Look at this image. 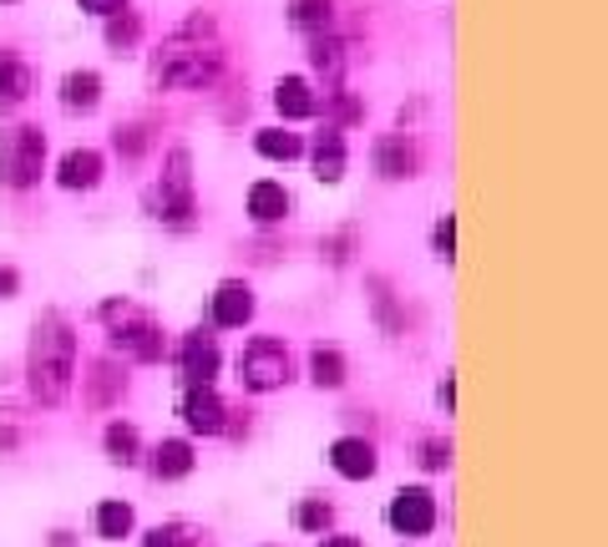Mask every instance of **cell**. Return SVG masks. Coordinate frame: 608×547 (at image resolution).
I'll list each match as a JSON object with an SVG mask.
<instances>
[{
	"label": "cell",
	"mask_w": 608,
	"mask_h": 547,
	"mask_svg": "<svg viewBox=\"0 0 608 547\" xmlns=\"http://www.w3.org/2000/svg\"><path fill=\"white\" fill-rule=\"evenodd\" d=\"M25 375H31V395L41 405H61L72 391L76 375V334L66 324V314L47 310L31 330V355H25Z\"/></svg>",
	"instance_id": "6da1fadb"
},
{
	"label": "cell",
	"mask_w": 608,
	"mask_h": 547,
	"mask_svg": "<svg viewBox=\"0 0 608 547\" xmlns=\"http://www.w3.org/2000/svg\"><path fill=\"white\" fill-rule=\"evenodd\" d=\"M203 25H188L183 37H173L163 51L153 56V86L163 92H178V86H208L224 72V51L214 41L198 37Z\"/></svg>",
	"instance_id": "7a4b0ae2"
},
{
	"label": "cell",
	"mask_w": 608,
	"mask_h": 547,
	"mask_svg": "<svg viewBox=\"0 0 608 547\" xmlns=\"http://www.w3.org/2000/svg\"><path fill=\"white\" fill-rule=\"evenodd\" d=\"M47 167V132L41 127H6L0 132V183L31 188Z\"/></svg>",
	"instance_id": "3957f363"
},
{
	"label": "cell",
	"mask_w": 608,
	"mask_h": 547,
	"mask_svg": "<svg viewBox=\"0 0 608 547\" xmlns=\"http://www.w3.org/2000/svg\"><path fill=\"white\" fill-rule=\"evenodd\" d=\"M102 320L112 324V345L122 350V355H132V360H163V330H157L153 320H147L137 305H127V299H112V305H102Z\"/></svg>",
	"instance_id": "277c9868"
},
{
	"label": "cell",
	"mask_w": 608,
	"mask_h": 547,
	"mask_svg": "<svg viewBox=\"0 0 608 547\" xmlns=\"http://www.w3.org/2000/svg\"><path fill=\"white\" fill-rule=\"evenodd\" d=\"M157 218L173 228L193 224V157L188 147H173L163 163V178H157Z\"/></svg>",
	"instance_id": "5b68a950"
},
{
	"label": "cell",
	"mask_w": 608,
	"mask_h": 547,
	"mask_svg": "<svg viewBox=\"0 0 608 547\" xmlns=\"http://www.w3.org/2000/svg\"><path fill=\"white\" fill-rule=\"evenodd\" d=\"M239 381L249 391H275L289 381V350L279 340H249V350L239 355Z\"/></svg>",
	"instance_id": "8992f818"
},
{
	"label": "cell",
	"mask_w": 608,
	"mask_h": 547,
	"mask_svg": "<svg viewBox=\"0 0 608 547\" xmlns=\"http://www.w3.org/2000/svg\"><path fill=\"white\" fill-rule=\"evenodd\" d=\"M391 527L405 537H426L436 527V497L426 487H401L391 502Z\"/></svg>",
	"instance_id": "52a82bcc"
},
{
	"label": "cell",
	"mask_w": 608,
	"mask_h": 547,
	"mask_svg": "<svg viewBox=\"0 0 608 547\" xmlns=\"http://www.w3.org/2000/svg\"><path fill=\"white\" fill-rule=\"evenodd\" d=\"M183 421L203 436H218L224 431V401L214 395V385H188L183 391Z\"/></svg>",
	"instance_id": "ba28073f"
},
{
	"label": "cell",
	"mask_w": 608,
	"mask_h": 547,
	"mask_svg": "<svg viewBox=\"0 0 608 547\" xmlns=\"http://www.w3.org/2000/svg\"><path fill=\"white\" fill-rule=\"evenodd\" d=\"M370 157H375V173H381V178H411V173H416V143H411L405 132H385Z\"/></svg>",
	"instance_id": "9c48e42d"
},
{
	"label": "cell",
	"mask_w": 608,
	"mask_h": 547,
	"mask_svg": "<svg viewBox=\"0 0 608 547\" xmlns=\"http://www.w3.org/2000/svg\"><path fill=\"white\" fill-rule=\"evenodd\" d=\"M330 466L340 476H350V482H365V476H375V446L360 436H340L330 446Z\"/></svg>",
	"instance_id": "30bf717a"
},
{
	"label": "cell",
	"mask_w": 608,
	"mask_h": 547,
	"mask_svg": "<svg viewBox=\"0 0 608 547\" xmlns=\"http://www.w3.org/2000/svg\"><path fill=\"white\" fill-rule=\"evenodd\" d=\"M183 375H188V385H208L218 375V345L214 334H188L183 340Z\"/></svg>",
	"instance_id": "8fae6325"
},
{
	"label": "cell",
	"mask_w": 608,
	"mask_h": 547,
	"mask_svg": "<svg viewBox=\"0 0 608 547\" xmlns=\"http://www.w3.org/2000/svg\"><path fill=\"white\" fill-rule=\"evenodd\" d=\"M56 183L61 188H96L102 183V153L96 147H72V153L61 157V167H56Z\"/></svg>",
	"instance_id": "7c38bea8"
},
{
	"label": "cell",
	"mask_w": 608,
	"mask_h": 547,
	"mask_svg": "<svg viewBox=\"0 0 608 547\" xmlns=\"http://www.w3.org/2000/svg\"><path fill=\"white\" fill-rule=\"evenodd\" d=\"M214 320L224 324V330H239V324H249V320H254V295H249V285H239V279L218 285V295H214Z\"/></svg>",
	"instance_id": "4fadbf2b"
},
{
	"label": "cell",
	"mask_w": 608,
	"mask_h": 547,
	"mask_svg": "<svg viewBox=\"0 0 608 547\" xmlns=\"http://www.w3.org/2000/svg\"><path fill=\"white\" fill-rule=\"evenodd\" d=\"M275 107L285 112V117H315V112H320V96L310 92V82H305V76H285V82L275 86Z\"/></svg>",
	"instance_id": "5bb4252c"
},
{
	"label": "cell",
	"mask_w": 608,
	"mask_h": 547,
	"mask_svg": "<svg viewBox=\"0 0 608 547\" xmlns=\"http://www.w3.org/2000/svg\"><path fill=\"white\" fill-rule=\"evenodd\" d=\"M31 96V66L11 51H0V107H21Z\"/></svg>",
	"instance_id": "9a60e30c"
},
{
	"label": "cell",
	"mask_w": 608,
	"mask_h": 547,
	"mask_svg": "<svg viewBox=\"0 0 608 547\" xmlns=\"http://www.w3.org/2000/svg\"><path fill=\"white\" fill-rule=\"evenodd\" d=\"M102 102V76L96 72H66L61 82V107L66 112H92Z\"/></svg>",
	"instance_id": "2e32d148"
},
{
	"label": "cell",
	"mask_w": 608,
	"mask_h": 547,
	"mask_svg": "<svg viewBox=\"0 0 608 547\" xmlns=\"http://www.w3.org/2000/svg\"><path fill=\"white\" fill-rule=\"evenodd\" d=\"M315 178L320 183L346 178V137L340 132H320V143H315Z\"/></svg>",
	"instance_id": "e0dca14e"
},
{
	"label": "cell",
	"mask_w": 608,
	"mask_h": 547,
	"mask_svg": "<svg viewBox=\"0 0 608 547\" xmlns=\"http://www.w3.org/2000/svg\"><path fill=\"white\" fill-rule=\"evenodd\" d=\"M289 214V193L279 183H254L249 188V218L254 224H279Z\"/></svg>",
	"instance_id": "ac0fdd59"
},
{
	"label": "cell",
	"mask_w": 608,
	"mask_h": 547,
	"mask_svg": "<svg viewBox=\"0 0 608 547\" xmlns=\"http://www.w3.org/2000/svg\"><path fill=\"white\" fill-rule=\"evenodd\" d=\"M153 472L167 476V482H173V476H188L193 472V446L188 441H163L153 452Z\"/></svg>",
	"instance_id": "d6986e66"
},
{
	"label": "cell",
	"mask_w": 608,
	"mask_h": 547,
	"mask_svg": "<svg viewBox=\"0 0 608 547\" xmlns=\"http://www.w3.org/2000/svg\"><path fill=\"white\" fill-rule=\"evenodd\" d=\"M289 21H295L299 31H330L334 0H289Z\"/></svg>",
	"instance_id": "ffe728a7"
},
{
	"label": "cell",
	"mask_w": 608,
	"mask_h": 547,
	"mask_svg": "<svg viewBox=\"0 0 608 547\" xmlns=\"http://www.w3.org/2000/svg\"><path fill=\"white\" fill-rule=\"evenodd\" d=\"M310 375H315V385H324V391L346 385V355H340V350H330V345H320L310 355Z\"/></svg>",
	"instance_id": "44dd1931"
},
{
	"label": "cell",
	"mask_w": 608,
	"mask_h": 547,
	"mask_svg": "<svg viewBox=\"0 0 608 547\" xmlns=\"http://www.w3.org/2000/svg\"><path fill=\"white\" fill-rule=\"evenodd\" d=\"M254 147H259L264 157H275V163H289V157L305 153V143H299L295 132H285V127H264L259 137H254Z\"/></svg>",
	"instance_id": "7402d4cb"
},
{
	"label": "cell",
	"mask_w": 608,
	"mask_h": 547,
	"mask_svg": "<svg viewBox=\"0 0 608 547\" xmlns=\"http://www.w3.org/2000/svg\"><path fill=\"white\" fill-rule=\"evenodd\" d=\"M310 61H315V72H320L324 82H340V72H346V47L330 41V37H320L310 47Z\"/></svg>",
	"instance_id": "603a6c76"
},
{
	"label": "cell",
	"mask_w": 608,
	"mask_h": 547,
	"mask_svg": "<svg viewBox=\"0 0 608 547\" xmlns=\"http://www.w3.org/2000/svg\"><path fill=\"white\" fill-rule=\"evenodd\" d=\"M96 533L112 537V543L127 537L132 533V507L127 502H102V507H96Z\"/></svg>",
	"instance_id": "cb8c5ba5"
},
{
	"label": "cell",
	"mask_w": 608,
	"mask_h": 547,
	"mask_svg": "<svg viewBox=\"0 0 608 547\" xmlns=\"http://www.w3.org/2000/svg\"><path fill=\"white\" fill-rule=\"evenodd\" d=\"M107 456H112L117 466H132V462H137V431H132L127 421H112V426H107Z\"/></svg>",
	"instance_id": "d4e9b609"
},
{
	"label": "cell",
	"mask_w": 608,
	"mask_h": 547,
	"mask_svg": "<svg viewBox=\"0 0 608 547\" xmlns=\"http://www.w3.org/2000/svg\"><path fill=\"white\" fill-rule=\"evenodd\" d=\"M137 37H143V21H137V16H132V11L107 16V47H112V51H127Z\"/></svg>",
	"instance_id": "484cf974"
},
{
	"label": "cell",
	"mask_w": 608,
	"mask_h": 547,
	"mask_svg": "<svg viewBox=\"0 0 608 547\" xmlns=\"http://www.w3.org/2000/svg\"><path fill=\"white\" fill-rule=\"evenodd\" d=\"M143 547H198V537H193V527L167 523V527H153V533L143 537Z\"/></svg>",
	"instance_id": "4316f807"
},
{
	"label": "cell",
	"mask_w": 608,
	"mask_h": 547,
	"mask_svg": "<svg viewBox=\"0 0 608 547\" xmlns=\"http://www.w3.org/2000/svg\"><path fill=\"white\" fill-rule=\"evenodd\" d=\"M295 523L305 527V533H324V527H330V507H324V502H299Z\"/></svg>",
	"instance_id": "83f0119b"
},
{
	"label": "cell",
	"mask_w": 608,
	"mask_h": 547,
	"mask_svg": "<svg viewBox=\"0 0 608 547\" xmlns=\"http://www.w3.org/2000/svg\"><path fill=\"white\" fill-rule=\"evenodd\" d=\"M431 238H436V259L452 264V259H456V224H452V214L436 224V234H431Z\"/></svg>",
	"instance_id": "f1b7e54d"
},
{
	"label": "cell",
	"mask_w": 608,
	"mask_h": 547,
	"mask_svg": "<svg viewBox=\"0 0 608 547\" xmlns=\"http://www.w3.org/2000/svg\"><path fill=\"white\" fill-rule=\"evenodd\" d=\"M452 462V446H442V441H426V452H421V466H431V472H436V466H446Z\"/></svg>",
	"instance_id": "f546056e"
},
{
	"label": "cell",
	"mask_w": 608,
	"mask_h": 547,
	"mask_svg": "<svg viewBox=\"0 0 608 547\" xmlns=\"http://www.w3.org/2000/svg\"><path fill=\"white\" fill-rule=\"evenodd\" d=\"M117 147H127V153H143V147H147V132H143V127L117 132Z\"/></svg>",
	"instance_id": "4dcf8cb0"
},
{
	"label": "cell",
	"mask_w": 608,
	"mask_h": 547,
	"mask_svg": "<svg viewBox=\"0 0 608 547\" xmlns=\"http://www.w3.org/2000/svg\"><path fill=\"white\" fill-rule=\"evenodd\" d=\"M82 11H92V16H117V11H127V0H82Z\"/></svg>",
	"instance_id": "1f68e13d"
},
{
	"label": "cell",
	"mask_w": 608,
	"mask_h": 547,
	"mask_svg": "<svg viewBox=\"0 0 608 547\" xmlns=\"http://www.w3.org/2000/svg\"><path fill=\"white\" fill-rule=\"evenodd\" d=\"M16 289H21V274H16L11 264H0V299H11Z\"/></svg>",
	"instance_id": "d6a6232c"
},
{
	"label": "cell",
	"mask_w": 608,
	"mask_h": 547,
	"mask_svg": "<svg viewBox=\"0 0 608 547\" xmlns=\"http://www.w3.org/2000/svg\"><path fill=\"white\" fill-rule=\"evenodd\" d=\"M320 547H360V537H324Z\"/></svg>",
	"instance_id": "836d02e7"
},
{
	"label": "cell",
	"mask_w": 608,
	"mask_h": 547,
	"mask_svg": "<svg viewBox=\"0 0 608 547\" xmlns=\"http://www.w3.org/2000/svg\"><path fill=\"white\" fill-rule=\"evenodd\" d=\"M6 6H11V0H6Z\"/></svg>",
	"instance_id": "e575fe53"
}]
</instances>
